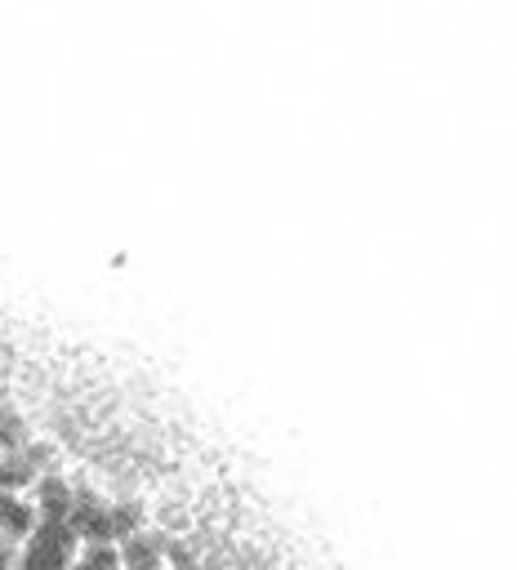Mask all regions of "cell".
Here are the masks:
<instances>
[{
    "instance_id": "cell-1",
    "label": "cell",
    "mask_w": 517,
    "mask_h": 570,
    "mask_svg": "<svg viewBox=\"0 0 517 570\" xmlns=\"http://www.w3.org/2000/svg\"><path fill=\"white\" fill-rule=\"evenodd\" d=\"M72 495H77V486H68L59 472H45V477L37 481V517H41V521H68Z\"/></svg>"
},
{
    "instance_id": "cell-2",
    "label": "cell",
    "mask_w": 517,
    "mask_h": 570,
    "mask_svg": "<svg viewBox=\"0 0 517 570\" xmlns=\"http://www.w3.org/2000/svg\"><path fill=\"white\" fill-rule=\"evenodd\" d=\"M116 557H121V570H161L165 543H161L156 535L139 530V535H130V539L116 543Z\"/></svg>"
},
{
    "instance_id": "cell-3",
    "label": "cell",
    "mask_w": 517,
    "mask_h": 570,
    "mask_svg": "<svg viewBox=\"0 0 517 570\" xmlns=\"http://www.w3.org/2000/svg\"><path fill=\"white\" fill-rule=\"evenodd\" d=\"M37 508L23 499V495H0V535L6 539H32V530H37Z\"/></svg>"
},
{
    "instance_id": "cell-4",
    "label": "cell",
    "mask_w": 517,
    "mask_h": 570,
    "mask_svg": "<svg viewBox=\"0 0 517 570\" xmlns=\"http://www.w3.org/2000/svg\"><path fill=\"white\" fill-rule=\"evenodd\" d=\"M28 543L45 548L50 557H59V561H68V566H72V552L81 548V539L72 535V526H68V521H37V530H32V539H28Z\"/></svg>"
},
{
    "instance_id": "cell-5",
    "label": "cell",
    "mask_w": 517,
    "mask_h": 570,
    "mask_svg": "<svg viewBox=\"0 0 517 570\" xmlns=\"http://www.w3.org/2000/svg\"><path fill=\"white\" fill-rule=\"evenodd\" d=\"M37 468L28 464L23 450H10V455H0V495H23L28 486H37Z\"/></svg>"
},
{
    "instance_id": "cell-6",
    "label": "cell",
    "mask_w": 517,
    "mask_h": 570,
    "mask_svg": "<svg viewBox=\"0 0 517 570\" xmlns=\"http://www.w3.org/2000/svg\"><path fill=\"white\" fill-rule=\"evenodd\" d=\"M108 517H112V535H116V543L143 530V503H134V499L112 503V508H108Z\"/></svg>"
},
{
    "instance_id": "cell-7",
    "label": "cell",
    "mask_w": 517,
    "mask_h": 570,
    "mask_svg": "<svg viewBox=\"0 0 517 570\" xmlns=\"http://www.w3.org/2000/svg\"><path fill=\"white\" fill-rule=\"evenodd\" d=\"M77 566L81 570H121V557H116V548H85Z\"/></svg>"
},
{
    "instance_id": "cell-8",
    "label": "cell",
    "mask_w": 517,
    "mask_h": 570,
    "mask_svg": "<svg viewBox=\"0 0 517 570\" xmlns=\"http://www.w3.org/2000/svg\"><path fill=\"white\" fill-rule=\"evenodd\" d=\"M23 570H72V566H68V561H59V557H50L45 548L28 543V548H23Z\"/></svg>"
},
{
    "instance_id": "cell-9",
    "label": "cell",
    "mask_w": 517,
    "mask_h": 570,
    "mask_svg": "<svg viewBox=\"0 0 517 570\" xmlns=\"http://www.w3.org/2000/svg\"><path fill=\"white\" fill-rule=\"evenodd\" d=\"M0 570H10V548L0 543Z\"/></svg>"
}]
</instances>
